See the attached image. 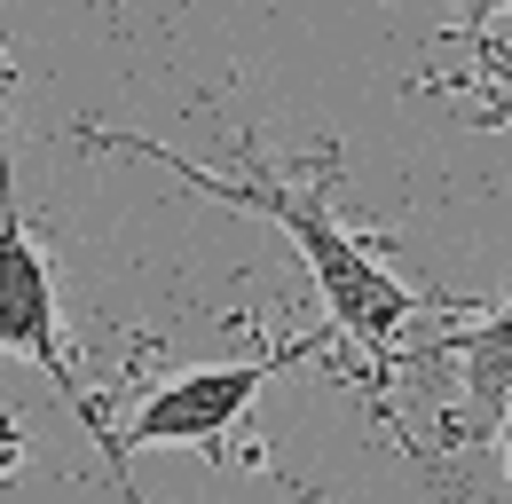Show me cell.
I'll list each match as a JSON object with an SVG mask.
<instances>
[{
	"label": "cell",
	"instance_id": "5",
	"mask_svg": "<svg viewBox=\"0 0 512 504\" xmlns=\"http://www.w3.org/2000/svg\"><path fill=\"white\" fill-rule=\"evenodd\" d=\"M497 16H512V0H465V16H457V32H489Z\"/></svg>",
	"mask_w": 512,
	"mask_h": 504
},
{
	"label": "cell",
	"instance_id": "1",
	"mask_svg": "<svg viewBox=\"0 0 512 504\" xmlns=\"http://www.w3.org/2000/svg\"><path fill=\"white\" fill-rule=\"evenodd\" d=\"M87 142L95 150H127V158H150V166H166L174 182H190L197 197H213V205H237V213H253V221H268V229H284L292 237V252L308 260V276H316L323 292V315L371 355V363H386L394 355V339H402V323L418 315V292L394 276L379 260V245H363L331 205H323L316 182H284V174H260V166H245V174H229V166H197V158H182V150H166V142H150V134H111V126H87Z\"/></svg>",
	"mask_w": 512,
	"mask_h": 504
},
{
	"label": "cell",
	"instance_id": "3",
	"mask_svg": "<svg viewBox=\"0 0 512 504\" xmlns=\"http://www.w3.org/2000/svg\"><path fill=\"white\" fill-rule=\"evenodd\" d=\"M0 119H8V71H0ZM0 355H24L40 378L64 386V402L79 410V426L103 441L111 418L95 402V386L79 378V355L64 339V292H56V268L48 252L32 245L24 229V205H16V174H8V126H0Z\"/></svg>",
	"mask_w": 512,
	"mask_h": 504
},
{
	"label": "cell",
	"instance_id": "4",
	"mask_svg": "<svg viewBox=\"0 0 512 504\" xmlns=\"http://www.w3.org/2000/svg\"><path fill=\"white\" fill-rule=\"evenodd\" d=\"M442 355L457 363V386H465V441L497 434L512 402V300L465 331H442Z\"/></svg>",
	"mask_w": 512,
	"mask_h": 504
},
{
	"label": "cell",
	"instance_id": "2",
	"mask_svg": "<svg viewBox=\"0 0 512 504\" xmlns=\"http://www.w3.org/2000/svg\"><path fill=\"white\" fill-rule=\"evenodd\" d=\"M308 355H316V339H284V347H268L253 363H197V371H174L166 386H150L127 418H111V434H103L111 473L127 481V457H142V449H221V441L253 418L268 378L284 371V363H308Z\"/></svg>",
	"mask_w": 512,
	"mask_h": 504
},
{
	"label": "cell",
	"instance_id": "6",
	"mask_svg": "<svg viewBox=\"0 0 512 504\" xmlns=\"http://www.w3.org/2000/svg\"><path fill=\"white\" fill-rule=\"evenodd\" d=\"M497 441H505V465H512V402H505V418H497Z\"/></svg>",
	"mask_w": 512,
	"mask_h": 504
}]
</instances>
